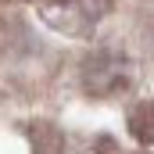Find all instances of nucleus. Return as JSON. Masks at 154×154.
<instances>
[{
    "label": "nucleus",
    "mask_w": 154,
    "mask_h": 154,
    "mask_svg": "<svg viewBox=\"0 0 154 154\" xmlns=\"http://www.w3.org/2000/svg\"><path fill=\"white\" fill-rule=\"evenodd\" d=\"M129 129L140 143H154V104H147V100L136 104L129 111Z\"/></svg>",
    "instance_id": "1"
}]
</instances>
